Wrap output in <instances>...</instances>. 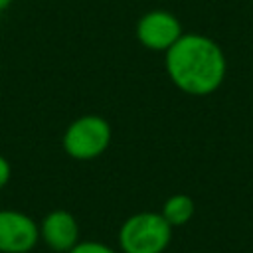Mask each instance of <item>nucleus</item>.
I'll return each mask as SVG.
<instances>
[{
  "instance_id": "7ed1b4c3",
  "label": "nucleus",
  "mask_w": 253,
  "mask_h": 253,
  "mask_svg": "<svg viewBox=\"0 0 253 253\" xmlns=\"http://www.w3.org/2000/svg\"><path fill=\"white\" fill-rule=\"evenodd\" d=\"M111 125L99 115H83L75 119L63 132V150L75 160H93L111 144Z\"/></svg>"
},
{
  "instance_id": "f03ea898",
  "label": "nucleus",
  "mask_w": 253,
  "mask_h": 253,
  "mask_svg": "<svg viewBox=\"0 0 253 253\" xmlns=\"http://www.w3.org/2000/svg\"><path fill=\"white\" fill-rule=\"evenodd\" d=\"M172 225L158 211H136L119 229L123 253H164L172 241Z\"/></svg>"
},
{
  "instance_id": "f257e3e1",
  "label": "nucleus",
  "mask_w": 253,
  "mask_h": 253,
  "mask_svg": "<svg viewBox=\"0 0 253 253\" xmlns=\"http://www.w3.org/2000/svg\"><path fill=\"white\" fill-rule=\"evenodd\" d=\"M164 53L166 73L182 93L206 97L221 87L227 59L215 40L204 34H182Z\"/></svg>"
},
{
  "instance_id": "9d476101",
  "label": "nucleus",
  "mask_w": 253,
  "mask_h": 253,
  "mask_svg": "<svg viewBox=\"0 0 253 253\" xmlns=\"http://www.w3.org/2000/svg\"><path fill=\"white\" fill-rule=\"evenodd\" d=\"M12 2H14V0H0V12H4L6 8H10Z\"/></svg>"
},
{
  "instance_id": "39448f33",
  "label": "nucleus",
  "mask_w": 253,
  "mask_h": 253,
  "mask_svg": "<svg viewBox=\"0 0 253 253\" xmlns=\"http://www.w3.org/2000/svg\"><path fill=\"white\" fill-rule=\"evenodd\" d=\"M40 241V225L18 210H0V253H30Z\"/></svg>"
},
{
  "instance_id": "423d86ee",
  "label": "nucleus",
  "mask_w": 253,
  "mask_h": 253,
  "mask_svg": "<svg viewBox=\"0 0 253 253\" xmlns=\"http://www.w3.org/2000/svg\"><path fill=\"white\" fill-rule=\"evenodd\" d=\"M40 239L57 253H67L79 241V223L67 210L49 211L40 223Z\"/></svg>"
},
{
  "instance_id": "1a4fd4ad",
  "label": "nucleus",
  "mask_w": 253,
  "mask_h": 253,
  "mask_svg": "<svg viewBox=\"0 0 253 253\" xmlns=\"http://www.w3.org/2000/svg\"><path fill=\"white\" fill-rule=\"evenodd\" d=\"M10 176H12V166H10V162L0 154V190L10 182Z\"/></svg>"
},
{
  "instance_id": "20e7f679",
  "label": "nucleus",
  "mask_w": 253,
  "mask_h": 253,
  "mask_svg": "<svg viewBox=\"0 0 253 253\" xmlns=\"http://www.w3.org/2000/svg\"><path fill=\"white\" fill-rule=\"evenodd\" d=\"M136 40L150 51H166L184 34L180 20L166 10H150L142 14L134 28Z\"/></svg>"
},
{
  "instance_id": "6e6552de",
  "label": "nucleus",
  "mask_w": 253,
  "mask_h": 253,
  "mask_svg": "<svg viewBox=\"0 0 253 253\" xmlns=\"http://www.w3.org/2000/svg\"><path fill=\"white\" fill-rule=\"evenodd\" d=\"M67 253H117V251L103 241H77Z\"/></svg>"
},
{
  "instance_id": "0eeeda50",
  "label": "nucleus",
  "mask_w": 253,
  "mask_h": 253,
  "mask_svg": "<svg viewBox=\"0 0 253 253\" xmlns=\"http://www.w3.org/2000/svg\"><path fill=\"white\" fill-rule=\"evenodd\" d=\"M196 211V204L188 194H172L164 204H162V217L172 225V227H180L186 225Z\"/></svg>"
}]
</instances>
